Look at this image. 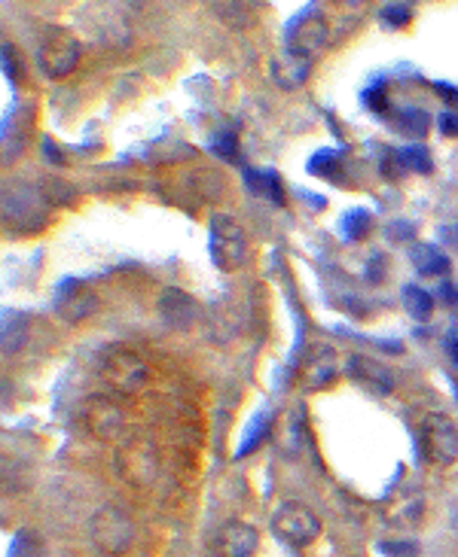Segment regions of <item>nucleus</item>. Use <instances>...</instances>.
I'll return each mask as SVG.
<instances>
[{"instance_id": "12", "label": "nucleus", "mask_w": 458, "mask_h": 557, "mask_svg": "<svg viewBox=\"0 0 458 557\" xmlns=\"http://www.w3.org/2000/svg\"><path fill=\"white\" fill-rule=\"evenodd\" d=\"M325 43H328V25H325V18L315 16V13H303L296 18L294 25L288 28V40H284L288 52L303 55V59H311Z\"/></svg>"}, {"instance_id": "6", "label": "nucleus", "mask_w": 458, "mask_h": 557, "mask_svg": "<svg viewBox=\"0 0 458 557\" xmlns=\"http://www.w3.org/2000/svg\"><path fill=\"white\" fill-rule=\"evenodd\" d=\"M116 469L135 488H150L153 478L160 476V457L156 448L144 439H129L116 448Z\"/></svg>"}, {"instance_id": "33", "label": "nucleus", "mask_w": 458, "mask_h": 557, "mask_svg": "<svg viewBox=\"0 0 458 557\" xmlns=\"http://www.w3.org/2000/svg\"><path fill=\"white\" fill-rule=\"evenodd\" d=\"M437 92H441L449 104H456L458 107V89H449V86H443V82H437Z\"/></svg>"}, {"instance_id": "3", "label": "nucleus", "mask_w": 458, "mask_h": 557, "mask_svg": "<svg viewBox=\"0 0 458 557\" xmlns=\"http://www.w3.org/2000/svg\"><path fill=\"white\" fill-rule=\"evenodd\" d=\"M148 366L144 360L129 348H111L101 360V381L107 384L119 397H131L148 384Z\"/></svg>"}, {"instance_id": "20", "label": "nucleus", "mask_w": 458, "mask_h": 557, "mask_svg": "<svg viewBox=\"0 0 458 557\" xmlns=\"http://www.w3.org/2000/svg\"><path fill=\"white\" fill-rule=\"evenodd\" d=\"M370 225H373V217H370V210H364V207H355V210H348L343 220H340V229H343V241H360L367 232H370Z\"/></svg>"}, {"instance_id": "22", "label": "nucleus", "mask_w": 458, "mask_h": 557, "mask_svg": "<svg viewBox=\"0 0 458 557\" xmlns=\"http://www.w3.org/2000/svg\"><path fill=\"white\" fill-rule=\"evenodd\" d=\"M397 126H400V134L419 141V138H425L428 128H431V116L425 111H404L400 119H397Z\"/></svg>"}, {"instance_id": "18", "label": "nucleus", "mask_w": 458, "mask_h": 557, "mask_svg": "<svg viewBox=\"0 0 458 557\" xmlns=\"http://www.w3.org/2000/svg\"><path fill=\"white\" fill-rule=\"evenodd\" d=\"M400 299H404V308L409 311V318L419 320V323H425V320H431V314H434V299H431V293L422 287H416V284H407L404 293H400Z\"/></svg>"}, {"instance_id": "17", "label": "nucleus", "mask_w": 458, "mask_h": 557, "mask_svg": "<svg viewBox=\"0 0 458 557\" xmlns=\"http://www.w3.org/2000/svg\"><path fill=\"white\" fill-rule=\"evenodd\" d=\"M412 265L419 274H428V277H437V274H446L449 271V259L446 254H441V247H434V244H416L412 247Z\"/></svg>"}, {"instance_id": "11", "label": "nucleus", "mask_w": 458, "mask_h": 557, "mask_svg": "<svg viewBox=\"0 0 458 557\" xmlns=\"http://www.w3.org/2000/svg\"><path fill=\"white\" fill-rule=\"evenodd\" d=\"M96 311H99V296L89 287H82L80 281H65L55 293V314L71 326L92 318Z\"/></svg>"}, {"instance_id": "21", "label": "nucleus", "mask_w": 458, "mask_h": 557, "mask_svg": "<svg viewBox=\"0 0 458 557\" xmlns=\"http://www.w3.org/2000/svg\"><path fill=\"white\" fill-rule=\"evenodd\" d=\"M22 338H25V318L22 314H10L3 311V351L16 353L22 348Z\"/></svg>"}, {"instance_id": "31", "label": "nucleus", "mask_w": 458, "mask_h": 557, "mask_svg": "<svg viewBox=\"0 0 458 557\" xmlns=\"http://www.w3.org/2000/svg\"><path fill=\"white\" fill-rule=\"evenodd\" d=\"M437 126H441V131L446 138H458V113L446 111L441 119H437Z\"/></svg>"}, {"instance_id": "30", "label": "nucleus", "mask_w": 458, "mask_h": 557, "mask_svg": "<svg viewBox=\"0 0 458 557\" xmlns=\"http://www.w3.org/2000/svg\"><path fill=\"white\" fill-rule=\"evenodd\" d=\"M416 235V225L409 223V220H394L392 225H389V238L392 241H409Z\"/></svg>"}, {"instance_id": "2", "label": "nucleus", "mask_w": 458, "mask_h": 557, "mask_svg": "<svg viewBox=\"0 0 458 557\" xmlns=\"http://www.w3.org/2000/svg\"><path fill=\"white\" fill-rule=\"evenodd\" d=\"M272 533L281 542L294 545V548H306V545H311L321 536V518L306 503L288 500V503H281L279 509L272 511Z\"/></svg>"}, {"instance_id": "15", "label": "nucleus", "mask_w": 458, "mask_h": 557, "mask_svg": "<svg viewBox=\"0 0 458 557\" xmlns=\"http://www.w3.org/2000/svg\"><path fill=\"white\" fill-rule=\"evenodd\" d=\"M311 62L315 59H303V55H294V52H284L272 62V80L281 89H300L303 82L309 80Z\"/></svg>"}, {"instance_id": "1", "label": "nucleus", "mask_w": 458, "mask_h": 557, "mask_svg": "<svg viewBox=\"0 0 458 557\" xmlns=\"http://www.w3.org/2000/svg\"><path fill=\"white\" fill-rule=\"evenodd\" d=\"M89 540H92V545L99 548L101 555H126L131 548V542H135V521H131L129 511L107 503V506H101L89 518Z\"/></svg>"}, {"instance_id": "8", "label": "nucleus", "mask_w": 458, "mask_h": 557, "mask_svg": "<svg viewBox=\"0 0 458 557\" xmlns=\"http://www.w3.org/2000/svg\"><path fill=\"white\" fill-rule=\"evenodd\" d=\"M82 427L99 442H116L126 430V414H123L116 399L92 397L82 405Z\"/></svg>"}, {"instance_id": "27", "label": "nucleus", "mask_w": 458, "mask_h": 557, "mask_svg": "<svg viewBox=\"0 0 458 557\" xmlns=\"http://www.w3.org/2000/svg\"><path fill=\"white\" fill-rule=\"evenodd\" d=\"M364 104H367V111L370 113H385L389 107V98H385V86H373V89H367L364 92Z\"/></svg>"}, {"instance_id": "34", "label": "nucleus", "mask_w": 458, "mask_h": 557, "mask_svg": "<svg viewBox=\"0 0 458 557\" xmlns=\"http://www.w3.org/2000/svg\"><path fill=\"white\" fill-rule=\"evenodd\" d=\"M449 518H453V527L458 530V496L453 500V506H449Z\"/></svg>"}, {"instance_id": "14", "label": "nucleus", "mask_w": 458, "mask_h": 557, "mask_svg": "<svg viewBox=\"0 0 458 557\" xmlns=\"http://www.w3.org/2000/svg\"><path fill=\"white\" fill-rule=\"evenodd\" d=\"M160 314H163V320L171 329H190L202 318L199 302L190 293H183V289H165L163 296H160Z\"/></svg>"}, {"instance_id": "5", "label": "nucleus", "mask_w": 458, "mask_h": 557, "mask_svg": "<svg viewBox=\"0 0 458 557\" xmlns=\"http://www.w3.org/2000/svg\"><path fill=\"white\" fill-rule=\"evenodd\" d=\"M80 55L82 47L74 34L62 31V28H52V31L43 37L40 49H37V64H40V70H43L50 80H65V77H71V74L77 70Z\"/></svg>"}, {"instance_id": "35", "label": "nucleus", "mask_w": 458, "mask_h": 557, "mask_svg": "<svg viewBox=\"0 0 458 557\" xmlns=\"http://www.w3.org/2000/svg\"><path fill=\"white\" fill-rule=\"evenodd\" d=\"M453 390H456V397H458V384H453Z\"/></svg>"}, {"instance_id": "16", "label": "nucleus", "mask_w": 458, "mask_h": 557, "mask_svg": "<svg viewBox=\"0 0 458 557\" xmlns=\"http://www.w3.org/2000/svg\"><path fill=\"white\" fill-rule=\"evenodd\" d=\"M245 183L254 195L269 198L272 205H284V186H281V177L276 174V171H254V168H245Z\"/></svg>"}, {"instance_id": "10", "label": "nucleus", "mask_w": 458, "mask_h": 557, "mask_svg": "<svg viewBox=\"0 0 458 557\" xmlns=\"http://www.w3.org/2000/svg\"><path fill=\"white\" fill-rule=\"evenodd\" d=\"M257 545H260L257 527L245 524V521H227L214 533L212 552L214 557H254Z\"/></svg>"}, {"instance_id": "26", "label": "nucleus", "mask_w": 458, "mask_h": 557, "mask_svg": "<svg viewBox=\"0 0 458 557\" xmlns=\"http://www.w3.org/2000/svg\"><path fill=\"white\" fill-rule=\"evenodd\" d=\"M212 150L224 161L239 159V144H236V134H232V131H224V134H220V138H217V141L212 144Z\"/></svg>"}, {"instance_id": "4", "label": "nucleus", "mask_w": 458, "mask_h": 557, "mask_svg": "<svg viewBox=\"0 0 458 557\" xmlns=\"http://www.w3.org/2000/svg\"><path fill=\"white\" fill-rule=\"evenodd\" d=\"M208 250H212L214 265L220 271H236L245 262L247 244L242 225L227 213H214L208 223Z\"/></svg>"}, {"instance_id": "23", "label": "nucleus", "mask_w": 458, "mask_h": 557, "mask_svg": "<svg viewBox=\"0 0 458 557\" xmlns=\"http://www.w3.org/2000/svg\"><path fill=\"white\" fill-rule=\"evenodd\" d=\"M340 165H343V153L340 150H321V153L311 156L309 171L318 177H336L340 174Z\"/></svg>"}, {"instance_id": "24", "label": "nucleus", "mask_w": 458, "mask_h": 557, "mask_svg": "<svg viewBox=\"0 0 458 557\" xmlns=\"http://www.w3.org/2000/svg\"><path fill=\"white\" fill-rule=\"evenodd\" d=\"M40 555V540L28 533V530H18L13 536V548H10V557H37Z\"/></svg>"}, {"instance_id": "32", "label": "nucleus", "mask_w": 458, "mask_h": 557, "mask_svg": "<svg viewBox=\"0 0 458 557\" xmlns=\"http://www.w3.org/2000/svg\"><path fill=\"white\" fill-rule=\"evenodd\" d=\"M446 353H449V360H453L458 368V326H453V329L446 333Z\"/></svg>"}, {"instance_id": "25", "label": "nucleus", "mask_w": 458, "mask_h": 557, "mask_svg": "<svg viewBox=\"0 0 458 557\" xmlns=\"http://www.w3.org/2000/svg\"><path fill=\"white\" fill-rule=\"evenodd\" d=\"M379 16H382V22H389L392 28H404L412 18V3H389V7H382Z\"/></svg>"}, {"instance_id": "7", "label": "nucleus", "mask_w": 458, "mask_h": 557, "mask_svg": "<svg viewBox=\"0 0 458 557\" xmlns=\"http://www.w3.org/2000/svg\"><path fill=\"white\" fill-rule=\"evenodd\" d=\"M422 451L434 466H453L458 461V427L453 417L434 412L422 420Z\"/></svg>"}, {"instance_id": "28", "label": "nucleus", "mask_w": 458, "mask_h": 557, "mask_svg": "<svg viewBox=\"0 0 458 557\" xmlns=\"http://www.w3.org/2000/svg\"><path fill=\"white\" fill-rule=\"evenodd\" d=\"M3 74L10 82H18V52L10 43L3 47Z\"/></svg>"}, {"instance_id": "19", "label": "nucleus", "mask_w": 458, "mask_h": 557, "mask_svg": "<svg viewBox=\"0 0 458 557\" xmlns=\"http://www.w3.org/2000/svg\"><path fill=\"white\" fill-rule=\"evenodd\" d=\"M397 159H400V168H404V171H412V174H431V171H434L431 153L419 144L397 150Z\"/></svg>"}, {"instance_id": "13", "label": "nucleus", "mask_w": 458, "mask_h": 557, "mask_svg": "<svg viewBox=\"0 0 458 557\" xmlns=\"http://www.w3.org/2000/svg\"><path fill=\"white\" fill-rule=\"evenodd\" d=\"M336 375H340V363H336V353L333 348H311L309 357L303 360V368H300V387L306 390V393H318V390H325L330 384L336 381Z\"/></svg>"}, {"instance_id": "29", "label": "nucleus", "mask_w": 458, "mask_h": 557, "mask_svg": "<svg viewBox=\"0 0 458 557\" xmlns=\"http://www.w3.org/2000/svg\"><path fill=\"white\" fill-rule=\"evenodd\" d=\"M382 552L392 557H416V542H382Z\"/></svg>"}, {"instance_id": "9", "label": "nucleus", "mask_w": 458, "mask_h": 557, "mask_svg": "<svg viewBox=\"0 0 458 557\" xmlns=\"http://www.w3.org/2000/svg\"><path fill=\"white\" fill-rule=\"evenodd\" d=\"M348 378L358 384L360 390H367L370 397H389L394 390V375L392 368L382 366L379 360L367 357V353H355L348 363H345Z\"/></svg>"}]
</instances>
